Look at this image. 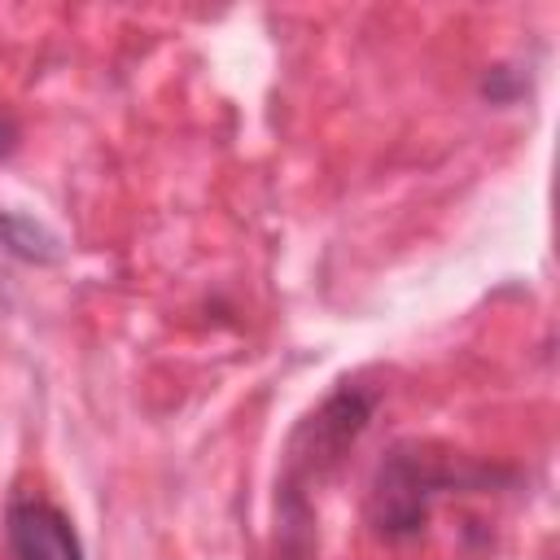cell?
I'll return each mask as SVG.
<instances>
[{
  "instance_id": "obj_1",
  "label": "cell",
  "mask_w": 560,
  "mask_h": 560,
  "mask_svg": "<svg viewBox=\"0 0 560 560\" xmlns=\"http://www.w3.org/2000/svg\"><path fill=\"white\" fill-rule=\"evenodd\" d=\"M459 472L442 464L438 455H424L420 446H398L385 455V464L372 477L368 494V521L385 538H411L424 529L433 494L451 490Z\"/></svg>"
},
{
  "instance_id": "obj_2",
  "label": "cell",
  "mask_w": 560,
  "mask_h": 560,
  "mask_svg": "<svg viewBox=\"0 0 560 560\" xmlns=\"http://www.w3.org/2000/svg\"><path fill=\"white\" fill-rule=\"evenodd\" d=\"M4 534H9V551L18 560H83L70 516L61 508H52L48 499L18 494L4 508Z\"/></svg>"
},
{
  "instance_id": "obj_3",
  "label": "cell",
  "mask_w": 560,
  "mask_h": 560,
  "mask_svg": "<svg viewBox=\"0 0 560 560\" xmlns=\"http://www.w3.org/2000/svg\"><path fill=\"white\" fill-rule=\"evenodd\" d=\"M13 149H18V122L0 114V158H9Z\"/></svg>"
}]
</instances>
